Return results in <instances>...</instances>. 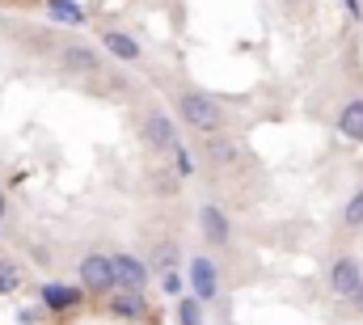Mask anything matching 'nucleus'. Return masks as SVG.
Instances as JSON below:
<instances>
[{"label": "nucleus", "instance_id": "nucleus-4", "mask_svg": "<svg viewBox=\"0 0 363 325\" xmlns=\"http://www.w3.org/2000/svg\"><path fill=\"white\" fill-rule=\"evenodd\" d=\"M77 287L85 296H110L114 292V262L110 253H85L77 266Z\"/></svg>", "mask_w": 363, "mask_h": 325}, {"label": "nucleus", "instance_id": "nucleus-11", "mask_svg": "<svg viewBox=\"0 0 363 325\" xmlns=\"http://www.w3.org/2000/svg\"><path fill=\"white\" fill-rule=\"evenodd\" d=\"M101 51H106L110 60H118V64H140V60H144L140 43H135L127 30H114V26L101 30Z\"/></svg>", "mask_w": 363, "mask_h": 325}, {"label": "nucleus", "instance_id": "nucleus-2", "mask_svg": "<svg viewBox=\"0 0 363 325\" xmlns=\"http://www.w3.org/2000/svg\"><path fill=\"white\" fill-rule=\"evenodd\" d=\"M140 140H144V148H148L152 157L169 161L182 144L178 119H174L165 106H144V110H140Z\"/></svg>", "mask_w": 363, "mask_h": 325}, {"label": "nucleus", "instance_id": "nucleus-22", "mask_svg": "<svg viewBox=\"0 0 363 325\" xmlns=\"http://www.w3.org/2000/svg\"><path fill=\"white\" fill-rule=\"evenodd\" d=\"M38 313H43V309H21V313H17V321H21V325H38Z\"/></svg>", "mask_w": 363, "mask_h": 325}, {"label": "nucleus", "instance_id": "nucleus-23", "mask_svg": "<svg viewBox=\"0 0 363 325\" xmlns=\"http://www.w3.org/2000/svg\"><path fill=\"white\" fill-rule=\"evenodd\" d=\"M313 0H283V9H291V13H300V9H308Z\"/></svg>", "mask_w": 363, "mask_h": 325}, {"label": "nucleus", "instance_id": "nucleus-3", "mask_svg": "<svg viewBox=\"0 0 363 325\" xmlns=\"http://www.w3.org/2000/svg\"><path fill=\"white\" fill-rule=\"evenodd\" d=\"M330 296H338V300L363 309V266H359L355 253H338L330 262Z\"/></svg>", "mask_w": 363, "mask_h": 325}, {"label": "nucleus", "instance_id": "nucleus-25", "mask_svg": "<svg viewBox=\"0 0 363 325\" xmlns=\"http://www.w3.org/2000/svg\"><path fill=\"white\" fill-rule=\"evenodd\" d=\"M9 216V199H4V190H0V220Z\"/></svg>", "mask_w": 363, "mask_h": 325}, {"label": "nucleus", "instance_id": "nucleus-10", "mask_svg": "<svg viewBox=\"0 0 363 325\" xmlns=\"http://www.w3.org/2000/svg\"><path fill=\"white\" fill-rule=\"evenodd\" d=\"M81 300H85V292L72 287V283H60V279H51V283L38 287L43 313H72V309H81Z\"/></svg>", "mask_w": 363, "mask_h": 325}, {"label": "nucleus", "instance_id": "nucleus-19", "mask_svg": "<svg viewBox=\"0 0 363 325\" xmlns=\"http://www.w3.org/2000/svg\"><path fill=\"white\" fill-rule=\"evenodd\" d=\"M152 194H178L182 190V177L174 169H165V173H152V186H148Z\"/></svg>", "mask_w": 363, "mask_h": 325}, {"label": "nucleus", "instance_id": "nucleus-12", "mask_svg": "<svg viewBox=\"0 0 363 325\" xmlns=\"http://www.w3.org/2000/svg\"><path fill=\"white\" fill-rule=\"evenodd\" d=\"M334 131H338L347 144H363V97L342 101V110L334 114Z\"/></svg>", "mask_w": 363, "mask_h": 325}, {"label": "nucleus", "instance_id": "nucleus-9", "mask_svg": "<svg viewBox=\"0 0 363 325\" xmlns=\"http://www.w3.org/2000/svg\"><path fill=\"white\" fill-rule=\"evenodd\" d=\"M203 161L211 165V169H237V165L245 161V148L228 131H220V136H207L203 140Z\"/></svg>", "mask_w": 363, "mask_h": 325}, {"label": "nucleus", "instance_id": "nucleus-17", "mask_svg": "<svg viewBox=\"0 0 363 325\" xmlns=\"http://www.w3.org/2000/svg\"><path fill=\"white\" fill-rule=\"evenodd\" d=\"M47 13L64 26H85V9L77 0H47Z\"/></svg>", "mask_w": 363, "mask_h": 325}, {"label": "nucleus", "instance_id": "nucleus-13", "mask_svg": "<svg viewBox=\"0 0 363 325\" xmlns=\"http://www.w3.org/2000/svg\"><path fill=\"white\" fill-rule=\"evenodd\" d=\"M110 313L118 321H144L148 317V300H144V292H110Z\"/></svg>", "mask_w": 363, "mask_h": 325}, {"label": "nucleus", "instance_id": "nucleus-16", "mask_svg": "<svg viewBox=\"0 0 363 325\" xmlns=\"http://www.w3.org/2000/svg\"><path fill=\"white\" fill-rule=\"evenodd\" d=\"M338 224H342V233H363V186L347 199V207H342Z\"/></svg>", "mask_w": 363, "mask_h": 325}, {"label": "nucleus", "instance_id": "nucleus-14", "mask_svg": "<svg viewBox=\"0 0 363 325\" xmlns=\"http://www.w3.org/2000/svg\"><path fill=\"white\" fill-rule=\"evenodd\" d=\"M148 270L165 275V270H178V241H152V258H148Z\"/></svg>", "mask_w": 363, "mask_h": 325}, {"label": "nucleus", "instance_id": "nucleus-15", "mask_svg": "<svg viewBox=\"0 0 363 325\" xmlns=\"http://www.w3.org/2000/svg\"><path fill=\"white\" fill-rule=\"evenodd\" d=\"M26 287V270L13 258H0V296H17Z\"/></svg>", "mask_w": 363, "mask_h": 325}, {"label": "nucleus", "instance_id": "nucleus-1", "mask_svg": "<svg viewBox=\"0 0 363 325\" xmlns=\"http://www.w3.org/2000/svg\"><path fill=\"white\" fill-rule=\"evenodd\" d=\"M174 119H178L186 131H194L199 140L220 136V131L233 127V114L224 110V101L211 97V93H203V89H178V97H174Z\"/></svg>", "mask_w": 363, "mask_h": 325}, {"label": "nucleus", "instance_id": "nucleus-6", "mask_svg": "<svg viewBox=\"0 0 363 325\" xmlns=\"http://www.w3.org/2000/svg\"><path fill=\"white\" fill-rule=\"evenodd\" d=\"M190 296H194L199 304L220 300V270H216V262H211L207 253H194V258H190Z\"/></svg>", "mask_w": 363, "mask_h": 325}, {"label": "nucleus", "instance_id": "nucleus-8", "mask_svg": "<svg viewBox=\"0 0 363 325\" xmlns=\"http://www.w3.org/2000/svg\"><path fill=\"white\" fill-rule=\"evenodd\" d=\"M55 51H60V68L72 77H97L101 72V51H93L85 43H64Z\"/></svg>", "mask_w": 363, "mask_h": 325}, {"label": "nucleus", "instance_id": "nucleus-21", "mask_svg": "<svg viewBox=\"0 0 363 325\" xmlns=\"http://www.w3.org/2000/svg\"><path fill=\"white\" fill-rule=\"evenodd\" d=\"M161 287H165V296H182V275L178 270H165L161 275Z\"/></svg>", "mask_w": 363, "mask_h": 325}, {"label": "nucleus", "instance_id": "nucleus-24", "mask_svg": "<svg viewBox=\"0 0 363 325\" xmlns=\"http://www.w3.org/2000/svg\"><path fill=\"white\" fill-rule=\"evenodd\" d=\"M342 4H347V13H351V17H363V9H359V0H342Z\"/></svg>", "mask_w": 363, "mask_h": 325}, {"label": "nucleus", "instance_id": "nucleus-7", "mask_svg": "<svg viewBox=\"0 0 363 325\" xmlns=\"http://www.w3.org/2000/svg\"><path fill=\"white\" fill-rule=\"evenodd\" d=\"M199 233H203V241L211 245V249H224V245L233 241V220H228V211L216 207V203H203V207H199Z\"/></svg>", "mask_w": 363, "mask_h": 325}, {"label": "nucleus", "instance_id": "nucleus-20", "mask_svg": "<svg viewBox=\"0 0 363 325\" xmlns=\"http://www.w3.org/2000/svg\"><path fill=\"white\" fill-rule=\"evenodd\" d=\"M169 161H174V173H178V177H190V173H194V153H190L186 144H178V153H174Z\"/></svg>", "mask_w": 363, "mask_h": 325}, {"label": "nucleus", "instance_id": "nucleus-18", "mask_svg": "<svg viewBox=\"0 0 363 325\" xmlns=\"http://www.w3.org/2000/svg\"><path fill=\"white\" fill-rule=\"evenodd\" d=\"M178 325H207V304L194 296H178Z\"/></svg>", "mask_w": 363, "mask_h": 325}, {"label": "nucleus", "instance_id": "nucleus-5", "mask_svg": "<svg viewBox=\"0 0 363 325\" xmlns=\"http://www.w3.org/2000/svg\"><path fill=\"white\" fill-rule=\"evenodd\" d=\"M110 262H114V292H144L148 287L152 270L140 253H110Z\"/></svg>", "mask_w": 363, "mask_h": 325}]
</instances>
